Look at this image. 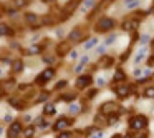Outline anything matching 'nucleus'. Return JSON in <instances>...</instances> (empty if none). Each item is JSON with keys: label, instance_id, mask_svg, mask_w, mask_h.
Masks as SVG:
<instances>
[{"label": "nucleus", "instance_id": "3", "mask_svg": "<svg viewBox=\"0 0 154 138\" xmlns=\"http://www.w3.org/2000/svg\"><path fill=\"white\" fill-rule=\"evenodd\" d=\"M70 42H80V40L85 38V28L83 27H78V28H75L73 32L70 33Z\"/></svg>", "mask_w": 154, "mask_h": 138}, {"label": "nucleus", "instance_id": "34", "mask_svg": "<svg viewBox=\"0 0 154 138\" xmlns=\"http://www.w3.org/2000/svg\"><path fill=\"white\" fill-rule=\"evenodd\" d=\"M114 38H116V37H113V35H111V37H108L106 43H113V42H114Z\"/></svg>", "mask_w": 154, "mask_h": 138}, {"label": "nucleus", "instance_id": "1", "mask_svg": "<svg viewBox=\"0 0 154 138\" xmlns=\"http://www.w3.org/2000/svg\"><path fill=\"white\" fill-rule=\"evenodd\" d=\"M114 27V20L109 19V17H104V19H101L98 22V25H96V30L98 32H108V30H111Z\"/></svg>", "mask_w": 154, "mask_h": 138}, {"label": "nucleus", "instance_id": "19", "mask_svg": "<svg viewBox=\"0 0 154 138\" xmlns=\"http://www.w3.org/2000/svg\"><path fill=\"white\" fill-rule=\"evenodd\" d=\"M114 80H116V82H123V80H124V72H123V70H116Z\"/></svg>", "mask_w": 154, "mask_h": 138}, {"label": "nucleus", "instance_id": "27", "mask_svg": "<svg viewBox=\"0 0 154 138\" xmlns=\"http://www.w3.org/2000/svg\"><path fill=\"white\" fill-rule=\"evenodd\" d=\"M38 52H40V47H32L28 50V53H38Z\"/></svg>", "mask_w": 154, "mask_h": 138}, {"label": "nucleus", "instance_id": "8", "mask_svg": "<svg viewBox=\"0 0 154 138\" xmlns=\"http://www.w3.org/2000/svg\"><path fill=\"white\" fill-rule=\"evenodd\" d=\"M20 132H22V125L15 122V123H12V126L8 128V138H15Z\"/></svg>", "mask_w": 154, "mask_h": 138}, {"label": "nucleus", "instance_id": "29", "mask_svg": "<svg viewBox=\"0 0 154 138\" xmlns=\"http://www.w3.org/2000/svg\"><path fill=\"white\" fill-rule=\"evenodd\" d=\"M65 85H66L65 80H63V82H58V83H56V88H61V87H65Z\"/></svg>", "mask_w": 154, "mask_h": 138}, {"label": "nucleus", "instance_id": "9", "mask_svg": "<svg viewBox=\"0 0 154 138\" xmlns=\"http://www.w3.org/2000/svg\"><path fill=\"white\" fill-rule=\"evenodd\" d=\"M80 2H81V0H70L66 5H65V8H63V10H65L66 13H71L75 8H76V7L80 5Z\"/></svg>", "mask_w": 154, "mask_h": 138}, {"label": "nucleus", "instance_id": "18", "mask_svg": "<svg viewBox=\"0 0 154 138\" xmlns=\"http://www.w3.org/2000/svg\"><path fill=\"white\" fill-rule=\"evenodd\" d=\"M94 5V0H85L83 5H81V12H86L88 8H91Z\"/></svg>", "mask_w": 154, "mask_h": 138}, {"label": "nucleus", "instance_id": "4", "mask_svg": "<svg viewBox=\"0 0 154 138\" xmlns=\"http://www.w3.org/2000/svg\"><path fill=\"white\" fill-rule=\"evenodd\" d=\"M119 110V105L118 103H114V102H108V103H104V105L101 106V113L103 115H108V113H114Z\"/></svg>", "mask_w": 154, "mask_h": 138}, {"label": "nucleus", "instance_id": "35", "mask_svg": "<svg viewBox=\"0 0 154 138\" xmlns=\"http://www.w3.org/2000/svg\"><path fill=\"white\" fill-rule=\"evenodd\" d=\"M147 40H149V37H147V35H142V37H141V42H142V43H146Z\"/></svg>", "mask_w": 154, "mask_h": 138}, {"label": "nucleus", "instance_id": "16", "mask_svg": "<svg viewBox=\"0 0 154 138\" xmlns=\"http://www.w3.org/2000/svg\"><path fill=\"white\" fill-rule=\"evenodd\" d=\"M116 92H118V95H119V97H128V95H129V87L123 85V87H119Z\"/></svg>", "mask_w": 154, "mask_h": 138}, {"label": "nucleus", "instance_id": "2", "mask_svg": "<svg viewBox=\"0 0 154 138\" xmlns=\"http://www.w3.org/2000/svg\"><path fill=\"white\" fill-rule=\"evenodd\" d=\"M131 128L133 130H141V128H144V126L147 125V118L146 117H142V115H139V117H134V118H131Z\"/></svg>", "mask_w": 154, "mask_h": 138}, {"label": "nucleus", "instance_id": "30", "mask_svg": "<svg viewBox=\"0 0 154 138\" xmlns=\"http://www.w3.org/2000/svg\"><path fill=\"white\" fill-rule=\"evenodd\" d=\"M94 95H96V90H90V93H88L86 97L88 98H91V97H94Z\"/></svg>", "mask_w": 154, "mask_h": 138}, {"label": "nucleus", "instance_id": "26", "mask_svg": "<svg viewBox=\"0 0 154 138\" xmlns=\"http://www.w3.org/2000/svg\"><path fill=\"white\" fill-rule=\"evenodd\" d=\"M2 33H3V35H12V32H10V28H7V25H5V23H2Z\"/></svg>", "mask_w": 154, "mask_h": 138}, {"label": "nucleus", "instance_id": "14", "mask_svg": "<svg viewBox=\"0 0 154 138\" xmlns=\"http://www.w3.org/2000/svg\"><path fill=\"white\" fill-rule=\"evenodd\" d=\"M25 20H27L30 25H33V27L38 23V17H37V15H33V13H27V15H25Z\"/></svg>", "mask_w": 154, "mask_h": 138}, {"label": "nucleus", "instance_id": "33", "mask_svg": "<svg viewBox=\"0 0 154 138\" xmlns=\"http://www.w3.org/2000/svg\"><path fill=\"white\" fill-rule=\"evenodd\" d=\"M58 138H71V135H70V133H61Z\"/></svg>", "mask_w": 154, "mask_h": 138}, {"label": "nucleus", "instance_id": "7", "mask_svg": "<svg viewBox=\"0 0 154 138\" xmlns=\"http://www.w3.org/2000/svg\"><path fill=\"white\" fill-rule=\"evenodd\" d=\"M91 77L90 75H83V77H80V78L76 80V87L78 88H85V87H88L90 83H91Z\"/></svg>", "mask_w": 154, "mask_h": 138}, {"label": "nucleus", "instance_id": "39", "mask_svg": "<svg viewBox=\"0 0 154 138\" xmlns=\"http://www.w3.org/2000/svg\"><path fill=\"white\" fill-rule=\"evenodd\" d=\"M43 2H50V3H52V2H55V0H43Z\"/></svg>", "mask_w": 154, "mask_h": 138}, {"label": "nucleus", "instance_id": "40", "mask_svg": "<svg viewBox=\"0 0 154 138\" xmlns=\"http://www.w3.org/2000/svg\"><path fill=\"white\" fill-rule=\"evenodd\" d=\"M138 138H146V135H142V137H138Z\"/></svg>", "mask_w": 154, "mask_h": 138}, {"label": "nucleus", "instance_id": "31", "mask_svg": "<svg viewBox=\"0 0 154 138\" xmlns=\"http://www.w3.org/2000/svg\"><path fill=\"white\" fill-rule=\"evenodd\" d=\"M70 110H71V113H75V112H78L80 108H78L76 105H71V106H70Z\"/></svg>", "mask_w": 154, "mask_h": 138}, {"label": "nucleus", "instance_id": "37", "mask_svg": "<svg viewBox=\"0 0 154 138\" xmlns=\"http://www.w3.org/2000/svg\"><path fill=\"white\" fill-rule=\"evenodd\" d=\"M153 63H154V57H151V58L147 60V65H149V67H153Z\"/></svg>", "mask_w": 154, "mask_h": 138}, {"label": "nucleus", "instance_id": "28", "mask_svg": "<svg viewBox=\"0 0 154 138\" xmlns=\"http://www.w3.org/2000/svg\"><path fill=\"white\" fill-rule=\"evenodd\" d=\"M32 135H33V128H27V132H25V138L32 137Z\"/></svg>", "mask_w": 154, "mask_h": 138}, {"label": "nucleus", "instance_id": "6", "mask_svg": "<svg viewBox=\"0 0 154 138\" xmlns=\"http://www.w3.org/2000/svg\"><path fill=\"white\" fill-rule=\"evenodd\" d=\"M53 75H55V70H45V72L41 73L40 77H38V80H37V83H40V85H43V83H47L48 80H52L53 78Z\"/></svg>", "mask_w": 154, "mask_h": 138}, {"label": "nucleus", "instance_id": "20", "mask_svg": "<svg viewBox=\"0 0 154 138\" xmlns=\"http://www.w3.org/2000/svg\"><path fill=\"white\" fill-rule=\"evenodd\" d=\"M144 52H146V50L142 48V50H141V52L138 53V55H136V58H134V63H136V65H138V63H139V62H141V60H142V58H144V55H146V53H144Z\"/></svg>", "mask_w": 154, "mask_h": 138}, {"label": "nucleus", "instance_id": "17", "mask_svg": "<svg viewBox=\"0 0 154 138\" xmlns=\"http://www.w3.org/2000/svg\"><path fill=\"white\" fill-rule=\"evenodd\" d=\"M22 70H23V63H22L20 60H17V62L14 63V67H12V72L18 73V72H22Z\"/></svg>", "mask_w": 154, "mask_h": 138}, {"label": "nucleus", "instance_id": "10", "mask_svg": "<svg viewBox=\"0 0 154 138\" xmlns=\"http://www.w3.org/2000/svg\"><path fill=\"white\" fill-rule=\"evenodd\" d=\"M114 63V58L113 57H108V55H103L100 60V65L101 67H104V68H108V67H111Z\"/></svg>", "mask_w": 154, "mask_h": 138}, {"label": "nucleus", "instance_id": "38", "mask_svg": "<svg viewBox=\"0 0 154 138\" xmlns=\"http://www.w3.org/2000/svg\"><path fill=\"white\" fill-rule=\"evenodd\" d=\"M93 138H103V132H100V133H98V135H94Z\"/></svg>", "mask_w": 154, "mask_h": 138}, {"label": "nucleus", "instance_id": "24", "mask_svg": "<svg viewBox=\"0 0 154 138\" xmlns=\"http://www.w3.org/2000/svg\"><path fill=\"white\" fill-rule=\"evenodd\" d=\"M94 45H96V38H91L90 42H86V43H85L86 50H90V48H91V47H94Z\"/></svg>", "mask_w": 154, "mask_h": 138}, {"label": "nucleus", "instance_id": "36", "mask_svg": "<svg viewBox=\"0 0 154 138\" xmlns=\"http://www.w3.org/2000/svg\"><path fill=\"white\" fill-rule=\"evenodd\" d=\"M73 97H75V93H70V95H65L63 98H65V100H70V98H73Z\"/></svg>", "mask_w": 154, "mask_h": 138}, {"label": "nucleus", "instance_id": "23", "mask_svg": "<svg viewBox=\"0 0 154 138\" xmlns=\"http://www.w3.org/2000/svg\"><path fill=\"white\" fill-rule=\"evenodd\" d=\"M144 95H146L147 98H153V97H154V88H153V87H151V88H146Z\"/></svg>", "mask_w": 154, "mask_h": 138}, {"label": "nucleus", "instance_id": "5", "mask_svg": "<svg viewBox=\"0 0 154 138\" xmlns=\"http://www.w3.org/2000/svg\"><path fill=\"white\" fill-rule=\"evenodd\" d=\"M68 52H71V42H60L56 45V53L58 55H66Z\"/></svg>", "mask_w": 154, "mask_h": 138}, {"label": "nucleus", "instance_id": "11", "mask_svg": "<svg viewBox=\"0 0 154 138\" xmlns=\"http://www.w3.org/2000/svg\"><path fill=\"white\" fill-rule=\"evenodd\" d=\"M70 123H71V120H58V122H56V123H55V130H56V132H60V130H63V128H66L68 125H70Z\"/></svg>", "mask_w": 154, "mask_h": 138}, {"label": "nucleus", "instance_id": "21", "mask_svg": "<svg viewBox=\"0 0 154 138\" xmlns=\"http://www.w3.org/2000/svg\"><path fill=\"white\" fill-rule=\"evenodd\" d=\"M86 62H88V57H83V58H81V62H80V65L76 67L75 70H76V72H81V68H83V67L86 65Z\"/></svg>", "mask_w": 154, "mask_h": 138}, {"label": "nucleus", "instance_id": "25", "mask_svg": "<svg viewBox=\"0 0 154 138\" xmlns=\"http://www.w3.org/2000/svg\"><path fill=\"white\" fill-rule=\"evenodd\" d=\"M139 2H141V0H126V7H129V8H131V7L138 5Z\"/></svg>", "mask_w": 154, "mask_h": 138}, {"label": "nucleus", "instance_id": "12", "mask_svg": "<svg viewBox=\"0 0 154 138\" xmlns=\"http://www.w3.org/2000/svg\"><path fill=\"white\" fill-rule=\"evenodd\" d=\"M28 3H30V0H12L10 7L12 8H22V7H27Z\"/></svg>", "mask_w": 154, "mask_h": 138}, {"label": "nucleus", "instance_id": "32", "mask_svg": "<svg viewBox=\"0 0 154 138\" xmlns=\"http://www.w3.org/2000/svg\"><path fill=\"white\" fill-rule=\"evenodd\" d=\"M45 62H47V63H53L55 60H53V57H45Z\"/></svg>", "mask_w": 154, "mask_h": 138}, {"label": "nucleus", "instance_id": "13", "mask_svg": "<svg viewBox=\"0 0 154 138\" xmlns=\"http://www.w3.org/2000/svg\"><path fill=\"white\" fill-rule=\"evenodd\" d=\"M56 22H58V19H53L52 15H43L41 17V23L43 25H55Z\"/></svg>", "mask_w": 154, "mask_h": 138}, {"label": "nucleus", "instance_id": "15", "mask_svg": "<svg viewBox=\"0 0 154 138\" xmlns=\"http://www.w3.org/2000/svg\"><path fill=\"white\" fill-rule=\"evenodd\" d=\"M136 27H138V20H131V22H124V23H123V28H124V30H133V28H136Z\"/></svg>", "mask_w": 154, "mask_h": 138}, {"label": "nucleus", "instance_id": "22", "mask_svg": "<svg viewBox=\"0 0 154 138\" xmlns=\"http://www.w3.org/2000/svg\"><path fill=\"white\" fill-rule=\"evenodd\" d=\"M43 112H45V113H48V115H52V113H55V106L48 103V105H45V108H43Z\"/></svg>", "mask_w": 154, "mask_h": 138}]
</instances>
